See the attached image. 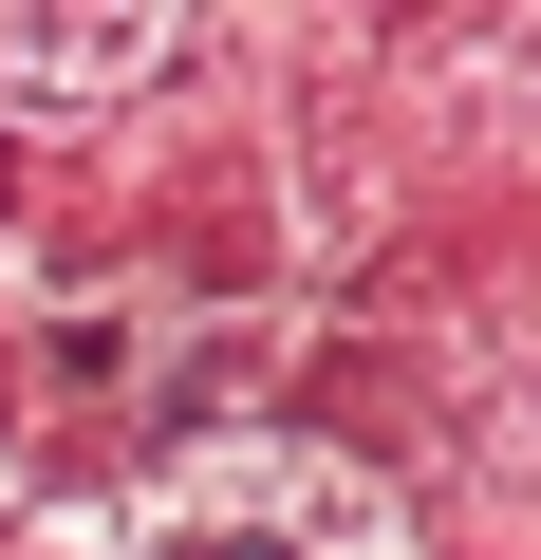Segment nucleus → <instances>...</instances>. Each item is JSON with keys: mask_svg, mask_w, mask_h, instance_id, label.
I'll return each mask as SVG.
<instances>
[{"mask_svg": "<svg viewBox=\"0 0 541 560\" xmlns=\"http://www.w3.org/2000/svg\"><path fill=\"white\" fill-rule=\"evenodd\" d=\"M168 57V20H0V113H113Z\"/></svg>", "mask_w": 541, "mask_h": 560, "instance_id": "obj_1", "label": "nucleus"}]
</instances>
